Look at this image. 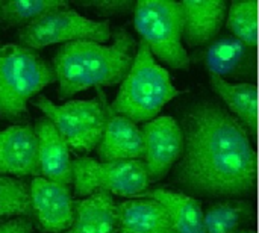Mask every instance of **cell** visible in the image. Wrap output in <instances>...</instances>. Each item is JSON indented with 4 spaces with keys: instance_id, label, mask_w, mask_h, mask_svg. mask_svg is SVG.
Listing matches in <instances>:
<instances>
[{
    "instance_id": "obj_1",
    "label": "cell",
    "mask_w": 259,
    "mask_h": 233,
    "mask_svg": "<svg viewBox=\"0 0 259 233\" xmlns=\"http://www.w3.org/2000/svg\"><path fill=\"white\" fill-rule=\"evenodd\" d=\"M178 121L184 149L170 183L197 200H247L256 185V155L240 121L211 97L188 102Z\"/></svg>"
},
{
    "instance_id": "obj_2",
    "label": "cell",
    "mask_w": 259,
    "mask_h": 233,
    "mask_svg": "<svg viewBox=\"0 0 259 233\" xmlns=\"http://www.w3.org/2000/svg\"><path fill=\"white\" fill-rule=\"evenodd\" d=\"M111 39V44L74 41L58 49L52 68L59 99L123 82L134 62L138 41L126 29L114 30Z\"/></svg>"
},
{
    "instance_id": "obj_3",
    "label": "cell",
    "mask_w": 259,
    "mask_h": 233,
    "mask_svg": "<svg viewBox=\"0 0 259 233\" xmlns=\"http://www.w3.org/2000/svg\"><path fill=\"white\" fill-rule=\"evenodd\" d=\"M184 92L185 91L175 86L167 68H164L153 58L149 47L138 39L134 62L120 83L111 109L135 124H144L156 118L168 102Z\"/></svg>"
},
{
    "instance_id": "obj_4",
    "label": "cell",
    "mask_w": 259,
    "mask_h": 233,
    "mask_svg": "<svg viewBox=\"0 0 259 233\" xmlns=\"http://www.w3.org/2000/svg\"><path fill=\"white\" fill-rule=\"evenodd\" d=\"M56 82L52 64L18 42H0V118L20 124L27 105Z\"/></svg>"
},
{
    "instance_id": "obj_5",
    "label": "cell",
    "mask_w": 259,
    "mask_h": 233,
    "mask_svg": "<svg viewBox=\"0 0 259 233\" xmlns=\"http://www.w3.org/2000/svg\"><path fill=\"white\" fill-rule=\"evenodd\" d=\"M134 27L153 58L173 70H188L191 58L182 41L184 14L181 2H135ZM161 64V65H162Z\"/></svg>"
},
{
    "instance_id": "obj_6",
    "label": "cell",
    "mask_w": 259,
    "mask_h": 233,
    "mask_svg": "<svg viewBox=\"0 0 259 233\" xmlns=\"http://www.w3.org/2000/svg\"><path fill=\"white\" fill-rule=\"evenodd\" d=\"M97 94L99 99L68 100L62 105L38 96L32 103L55 126L68 149L76 153H90L100 143L106 124L108 102L102 88H97Z\"/></svg>"
},
{
    "instance_id": "obj_7",
    "label": "cell",
    "mask_w": 259,
    "mask_h": 233,
    "mask_svg": "<svg viewBox=\"0 0 259 233\" xmlns=\"http://www.w3.org/2000/svg\"><path fill=\"white\" fill-rule=\"evenodd\" d=\"M71 173L74 196L79 199L102 191L129 200L141 197L150 188L143 161L102 162L94 158L79 156L71 162Z\"/></svg>"
},
{
    "instance_id": "obj_8",
    "label": "cell",
    "mask_w": 259,
    "mask_h": 233,
    "mask_svg": "<svg viewBox=\"0 0 259 233\" xmlns=\"http://www.w3.org/2000/svg\"><path fill=\"white\" fill-rule=\"evenodd\" d=\"M112 36L108 20H93L68 5L56 8L17 30L18 44L38 52L53 44L93 41L106 44Z\"/></svg>"
},
{
    "instance_id": "obj_9",
    "label": "cell",
    "mask_w": 259,
    "mask_h": 233,
    "mask_svg": "<svg viewBox=\"0 0 259 233\" xmlns=\"http://www.w3.org/2000/svg\"><path fill=\"white\" fill-rule=\"evenodd\" d=\"M143 164L150 183L165 179L178 164L184 149V133L175 117H156L141 127Z\"/></svg>"
},
{
    "instance_id": "obj_10",
    "label": "cell",
    "mask_w": 259,
    "mask_h": 233,
    "mask_svg": "<svg viewBox=\"0 0 259 233\" xmlns=\"http://www.w3.org/2000/svg\"><path fill=\"white\" fill-rule=\"evenodd\" d=\"M30 221L41 233H64L74 218V197L71 188L47 180L41 176L29 183Z\"/></svg>"
},
{
    "instance_id": "obj_11",
    "label": "cell",
    "mask_w": 259,
    "mask_h": 233,
    "mask_svg": "<svg viewBox=\"0 0 259 233\" xmlns=\"http://www.w3.org/2000/svg\"><path fill=\"white\" fill-rule=\"evenodd\" d=\"M0 176H39L38 139L32 124H14L0 130Z\"/></svg>"
},
{
    "instance_id": "obj_12",
    "label": "cell",
    "mask_w": 259,
    "mask_h": 233,
    "mask_svg": "<svg viewBox=\"0 0 259 233\" xmlns=\"http://www.w3.org/2000/svg\"><path fill=\"white\" fill-rule=\"evenodd\" d=\"M209 74L223 80L249 82L255 76V52L234 36L215 38L200 53Z\"/></svg>"
},
{
    "instance_id": "obj_13",
    "label": "cell",
    "mask_w": 259,
    "mask_h": 233,
    "mask_svg": "<svg viewBox=\"0 0 259 233\" xmlns=\"http://www.w3.org/2000/svg\"><path fill=\"white\" fill-rule=\"evenodd\" d=\"M143 135L138 124L129 118L115 114L111 105H106V124L100 143L96 147L99 161H141Z\"/></svg>"
},
{
    "instance_id": "obj_14",
    "label": "cell",
    "mask_w": 259,
    "mask_h": 233,
    "mask_svg": "<svg viewBox=\"0 0 259 233\" xmlns=\"http://www.w3.org/2000/svg\"><path fill=\"white\" fill-rule=\"evenodd\" d=\"M184 14L182 41L185 49L208 45L220 33L228 3L225 0L211 2H181Z\"/></svg>"
},
{
    "instance_id": "obj_15",
    "label": "cell",
    "mask_w": 259,
    "mask_h": 233,
    "mask_svg": "<svg viewBox=\"0 0 259 233\" xmlns=\"http://www.w3.org/2000/svg\"><path fill=\"white\" fill-rule=\"evenodd\" d=\"M35 133L38 139V162H39V176L64 183L71 185V156L70 149L58 133L55 126L44 117H41L35 126Z\"/></svg>"
},
{
    "instance_id": "obj_16",
    "label": "cell",
    "mask_w": 259,
    "mask_h": 233,
    "mask_svg": "<svg viewBox=\"0 0 259 233\" xmlns=\"http://www.w3.org/2000/svg\"><path fill=\"white\" fill-rule=\"evenodd\" d=\"M115 208L118 233H176L167 211L153 199H129Z\"/></svg>"
},
{
    "instance_id": "obj_17",
    "label": "cell",
    "mask_w": 259,
    "mask_h": 233,
    "mask_svg": "<svg viewBox=\"0 0 259 233\" xmlns=\"http://www.w3.org/2000/svg\"><path fill=\"white\" fill-rule=\"evenodd\" d=\"M64 233H118L114 197L99 191L74 200V218Z\"/></svg>"
},
{
    "instance_id": "obj_18",
    "label": "cell",
    "mask_w": 259,
    "mask_h": 233,
    "mask_svg": "<svg viewBox=\"0 0 259 233\" xmlns=\"http://www.w3.org/2000/svg\"><path fill=\"white\" fill-rule=\"evenodd\" d=\"M209 83L229 114L240 121L249 135H255L258 127L256 86L252 82H228L214 74H209Z\"/></svg>"
},
{
    "instance_id": "obj_19",
    "label": "cell",
    "mask_w": 259,
    "mask_h": 233,
    "mask_svg": "<svg viewBox=\"0 0 259 233\" xmlns=\"http://www.w3.org/2000/svg\"><path fill=\"white\" fill-rule=\"evenodd\" d=\"M141 197L153 199L164 206L176 233H206L203 208L197 199L165 188H149Z\"/></svg>"
},
{
    "instance_id": "obj_20",
    "label": "cell",
    "mask_w": 259,
    "mask_h": 233,
    "mask_svg": "<svg viewBox=\"0 0 259 233\" xmlns=\"http://www.w3.org/2000/svg\"><path fill=\"white\" fill-rule=\"evenodd\" d=\"M252 217V203L247 200H215L203 211L206 233L240 232Z\"/></svg>"
},
{
    "instance_id": "obj_21",
    "label": "cell",
    "mask_w": 259,
    "mask_h": 233,
    "mask_svg": "<svg viewBox=\"0 0 259 233\" xmlns=\"http://www.w3.org/2000/svg\"><path fill=\"white\" fill-rule=\"evenodd\" d=\"M68 2L65 0H11V2H0V24L6 29L9 27H23L44 14L65 6Z\"/></svg>"
},
{
    "instance_id": "obj_22",
    "label": "cell",
    "mask_w": 259,
    "mask_h": 233,
    "mask_svg": "<svg viewBox=\"0 0 259 233\" xmlns=\"http://www.w3.org/2000/svg\"><path fill=\"white\" fill-rule=\"evenodd\" d=\"M225 23L234 38L255 49L258 41V2L228 3Z\"/></svg>"
},
{
    "instance_id": "obj_23",
    "label": "cell",
    "mask_w": 259,
    "mask_h": 233,
    "mask_svg": "<svg viewBox=\"0 0 259 233\" xmlns=\"http://www.w3.org/2000/svg\"><path fill=\"white\" fill-rule=\"evenodd\" d=\"M30 218L29 183L23 179L0 176V220Z\"/></svg>"
},
{
    "instance_id": "obj_24",
    "label": "cell",
    "mask_w": 259,
    "mask_h": 233,
    "mask_svg": "<svg viewBox=\"0 0 259 233\" xmlns=\"http://www.w3.org/2000/svg\"><path fill=\"white\" fill-rule=\"evenodd\" d=\"M77 8L93 9L100 17H120L132 12L135 2L132 0H73Z\"/></svg>"
},
{
    "instance_id": "obj_25",
    "label": "cell",
    "mask_w": 259,
    "mask_h": 233,
    "mask_svg": "<svg viewBox=\"0 0 259 233\" xmlns=\"http://www.w3.org/2000/svg\"><path fill=\"white\" fill-rule=\"evenodd\" d=\"M0 233H33L30 218H11L0 220Z\"/></svg>"
},
{
    "instance_id": "obj_26",
    "label": "cell",
    "mask_w": 259,
    "mask_h": 233,
    "mask_svg": "<svg viewBox=\"0 0 259 233\" xmlns=\"http://www.w3.org/2000/svg\"><path fill=\"white\" fill-rule=\"evenodd\" d=\"M237 233H255L253 230H250V229H243V230H240V232Z\"/></svg>"
}]
</instances>
